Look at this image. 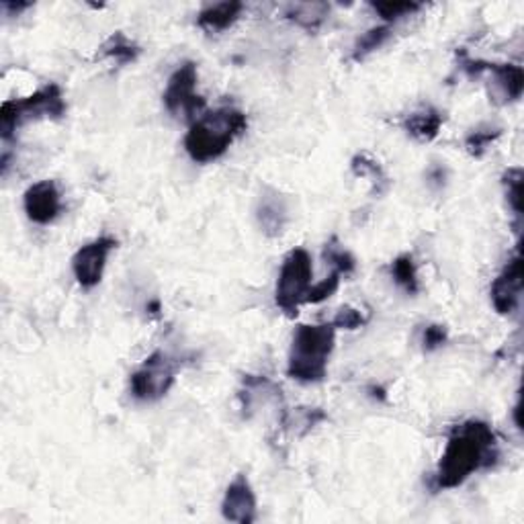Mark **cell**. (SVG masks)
Masks as SVG:
<instances>
[{
    "label": "cell",
    "mask_w": 524,
    "mask_h": 524,
    "mask_svg": "<svg viewBox=\"0 0 524 524\" xmlns=\"http://www.w3.org/2000/svg\"><path fill=\"white\" fill-rule=\"evenodd\" d=\"M500 459L496 432L488 422L465 420L453 426L445 453L430 479L432 489H453L465 484L473 473L489 469Z\"/></svg>",
    "instance_id": "6da1fadb"
},
{
    "label": "cell",
    "mask_w": 524,
    "mask_h": 524,
    "mask_svg": "<svg viewBox=\"0 0 524 524\" xmlns=\"http://www.w3.org/2000/svg\"><path fill=\"white\" fill-rule=\"evenodd\" d=\"M248 128V118L236 107H220L215 111H205L201 118L190 123L185 138V149L190 160L207 164L228 152L240 133Z\"/></svg>",
    "instance_id": "7a4b0ae2"
},
{
    "label": "cell",
    "mask_w": 524,
    "mask_h": 524,
    "mask_svg": "<svg viewBox=\"0 0 524 524\" xmlns=\"http://www.w3.org/2000/svg\"><path fill=\"white\" fill-rule=\"evenodd\" d=\"M336 328L330 324H302L291 340L287 375L302 384H318L328 373Z\"/></svg>",
    "instance_id": "3957f363"
},
{
    "label": "cell",
    "mask_w": 524,
    "mask_h": 524,
    "mask_svg": "<svg viewBox=\"0 0 524 524\" xmlns=\"http://www.w3.org/2000/svg\"><path fill=\"white\" fill-rule=\"evenodd\" d=\"M64 113L66 103L62 88L57 85H46L31 97L3 103V109H0V133H3V139L6 141L13 138L16 128H21L25 121L41 118L60 119L64 118Z\"/></svg>",
    "instance_id": "277c9868"
},
{
    "label": "cell",
    "mask_w": 524,
    "mask_h": 524,
    "mask_svg": "<svg viewBox=\"0 0 524 524\" xmlns=\"http://www.w3.org/2000/svg\"><path fill=\"white\" fill-rule=\"evenodd\" d=\"M312 277H313V264L310 252H307L305 248H295V251H291L281 264L277 291H274L277 305L281 307L283 313L289 315V318H295L299 305L305 302L307 291L312 287Z\"/></svg>",
    "instance_id": "5b68a950"
},
{
    "label": "cell",
    "mask_w": 524,
    "mask_h": 524,
    "mask_svg": "<svg viewBox=\"0 0 524 524\" xmlns=\"http://www.w3.org/2000/svg\"><path fill=\"white\" fill-rule=\"evenodd\" d=\"M197 64L185 62L174 70L164 90V105L174 118H182L189 123L197 121L205 113V98L195 93L197 88Z\"/></svg>",
    "instance_id": "8992f818"
},
{
    "label": "cell",
    "mask_w": 524,
    "mask_h": 524,
    "mask_svg": "<svg viewBox=\"0 0 524 524\" xmlns=\"http://www.w3.org/2000/svg\"><path fill=\"white\" fill-rule=\"evenodd\" d=\"M174 371L177 367L169 354L162 351L149 354L129 379L131 396L139 402H156L164 397L174 384Z\"/></svg>",
    "instance_id": "52a82bcc"
},
{
    "label": "cell",
    "mask_w": 524,
    "mask_h": 524,
    "mask_svg": "<svg viewBox=\"0 0 524 524\" xmlns=\"http://www.w3.org/2000/svg\"><path fill=\"white\" fill-rule=\"evenodd\" d=\"M113 248H118V240L111 236H101L78 248L72 259V272L80 287L93 289L101 283L107 259H109Z\"/></svg>",
    "instance_id": "ba28073f"
},
{
    "label": "cell",
    "mask_w": 524,
    "mask_h": 524,
    "mask_svg": "<svg viewBox=\"0 0 524 524\" xmlns=\"http://www.w3.org/2000/svg\"><path fill=\"white\" fill-rule=\"evenodd\" d=\"M522 293V256L517 252L498 274L489 289L494 310L500 315H510L517 312Z\"/></svg>",
    "instance_id": "9c48e42d"
},
{
    "label": "cell",
    "mask_w": 524,
    "mask_h": 524,
    "mask_svg": "<svg viewBox=\"0 0 524 524\" xmlns=\"http://www.w3.org/2000/svg\"><path fill=\"white\" fill-rule=\"evenodd\" d=\"M23 207L27 218L39 226H47L57 220L62 211V199L54 180H39L25 190Z\"/></svg>",
    "instance_id": "30bf717a"
},
{
    "label": "cell",
    "mask_w": 524,
    "mask_h": 524,
    "mask_svg": "<svg viewBox=\"0 0 524 524\" xmlns=\"http://www.w3.org/2000/svg\"><path fill=\"white\" fill-rule=\"evenodd\" d=\"M240 402L246 418H252L254 414L269 407L283 406L281 387L274 385L269 377L262 375H244L242 389H240Z\"/></svg>",
    "instance_id": "8fae6325"
},
{
    "label": "cell",
    "mask_w": 524,
    "mask_h": 524,
    "mask_svg": "<svg viewBox=\"0 0 524 524\" xmlns=\"http://www.w3.org/2000/svg\"><path fill=\"white\" fill-rule=\"evenodd\" d=\"M223 519L238 524H251L256 520V496L246 476H238L226 489L221 502Z\"/></svg>",
    "instance_id": "7c38bea8"
},
{
    "label": "cell",
    "mask_w": 524,
    "mask_h": 524,
    "mask_svg": "<svg viewBox=\"0 0 524 524\" xmlns=\"http://www.w3.org/2000/svg\"><path fill=\"white\" fill-rule=\"evenodd\" d=\"M489 98L498 105H509L519 101L524 88V74L520 66L514 64H492L489 66Z\"/></svg>",
    "instance_id": "4fadbf2b"
},
{
    "label": "cell",
    "mask_w": 524,
    "mask_h": 524,
    "mask_svg": "<svg viewBox=\"0 0 524 524\" xmlns=\"http://www.w3.org/2000/svg\"><path fill=\"white\" fill-rule=\"evenodd\" d=\"M287 203L285 197L277 190H264L259 199V207H256V220H259V226L269 238H277L283 234L287 223Z\"/></svg>",
    "instance_id": "5bb4252c"
},
{
    "label": "cell",
    "mask_w": 524,
    "mask_h": 524,
    "mask_svg": "<svg viewBox=\"0 0 524 524\" xmlns=\"http://www.w3.org/2000/svg\"><path fill=\"white\" fill-rule=\"evenodd\" d=\"M244 11L242 3H236V0H226V3L210 5L205 6L197 16V25L207 33H221L230 29L234 25L240 15Z\"/></svg>",
    "instance_id": "9a60e30c"
},
{
    "label": "cell",
    "mask_w": 524,
    "mask_h": 524,
    "mask_svg": "<svg viewBox=\"0 0 524 524\" xmlns=\"http://www.w3.org/2000/svg\"><path fill=\"white\" fill-rule=\"evenodd\" d=\"M443 123H445L443 113L437 111L435 107H426V109L412 113L410 118L406 119L404 128L412 138H416L418 141H432L438 136Z\"/></svg>",
    "instance_id": "2e32d148"
},
{
    "label": "cell",
    "mask_w": 524,
    "mask_h": 524,
    "mask_svg": "<svg viewBox=\"0 0 524 524\" xmlns=\"http://www.w3.org/2000/svg\"><path fill=\"white\" fill-rule=\"evenodd\" d=\"M330 15V5L326 3H293L285 8V19L297 23L299 27L315 31L322 27Z\"/></svg>",
    "instance_id": "e0dca14e"
},
{
    "label": "cell",
    "mask_w": 524,
    "mask_h": 524,
    "mask_svg": "<svg viewBox=\"0 0 524 524\" xmlns=\"http://www.w3.org/2000/svg\"><path fill=\"white\" fill-rule=\"evenodd\" d=\"M326 418L328 416L322 407H295V410H285L281 414V424L293 435L303 437Z\"/></svg>",
    "instance_id": "ac0fdd59"
},
{
    "label": "cell",
    "mask_w": 524,
    "mask_h": 524,
    "mask_svg": "<svg viewBox=\"0 0 524 524\" xmlns=\"http://www.w3.org/2000/svg\"><path fill=\"white\" fill-rule=\"evenodd\" d=\"M353 172L361 179H371L373 189L377 190V195H384L389 189L387 174L381 169V164L375 158H371L369 154H356L353 158Z\"/></svg>",
    "instance_id": "d6986e66"
},
{
    "label": "cell",
    "mask_w": 524,
    "mask_h": 524,
    "mask_svg": "<svg viewBox=\"0 0 524 524\" xmlns=\"http://www.w3.org/2000/svg\"><path fill=\"white\" fill-rule=\"evenodd\" d=\"M389 37H392V27H389V25H379V27L365 31L363 36L354 41L351 57L354 62L365 60V57L371 56L373 52H377L379 47H384Z\"/></svg>",
    "instance_id": "ffe728a7"
},
{
    "label": "cell",
    "mask_w": 524,
    "mask_h": 524,
    "mask_svg": "<svg viewBox=\"0 0 524 524\" xmlns=\"http://www.w3.org/2000/svg\"><path fill=\"white\" fill-rule=\"evenodd\" d=\"M392 277L407 295H416L420 291L418 269H416L412 254L397 256V259L392 262Z\"/></svg>",
    "instance_id": "44dd1931"
},
{
    "label": "cell",
    "mask_w": 524,
    "mask_h": 524,
    "mask_svg": "<svg viewBox=\"0 0 524 524\" xmlns=\"http://www.w3.org/2000/svg\"><path fill=\"white\" fill-rule=\"evenodd\" d=\"M324 261H326V264L332 266V271H336L340 274H344V277H348V274H353L354 269H356V261H354V256L346 251V248L338 242V238H330L326 246H324Z\"/></svg>",
    "instance_id": "7402d4cb"
},
{
    "label": "cell",
    "mask_w": 524,
    "mask_h": 524,
    "mask_svg": "<svg viewBox=\"0 0 524 524\" xmlns=\"http://www.w3.org/2000/svg\"><path fill=\"white\" fill-rule=\"evenodd\" d=\"M101 56L103 57H111V60L119 62V64H128L133 62L139 56V47L129 41L121 31L113 33V36L105 41L101 47Z\"/></svg>",
    "instance_id": "603a6c76"
},
{
    "label": "cell",
    "mask_w": 524,
    "mask_h": 524,
    "mask_svg": "<svg viewBox=\"0 0 524 524\" xmlns=\"http://www.w3.org/2000/svg\"><path fill=\"white\" fill-rule=\"evenodd\" d=\"M502 136V129L500 128H478L473 129L467 138H465V148H467V152L476 158H481L486 152L488 148L494 144V141Z\"/></svg>",
    "instance_id": "cb8c5ba5"
},
{
    "label": "cell",
    "mask_w": 524,
    "mask_h": 524,
    "mask_svg": "<svg viewBox=\"0 0 524 524\" xmlns=\"http://www.w3.org/2000/svg\"><path fill=\"white\" fill-rule=\"evenodd\" d=\"M504 187H506V199H509L510 210L517 215L519 221L522 218V170L510 169L504 174Z\"/></svg>",
    "instance_id": "d4e9b609"
},
{
    "label": "cell",
    "mask_w": 524,
    "mask_h": 524,
    "mask_svg": "<svg viewBox=\"0 0 524 524\" xmlns=\"http://www.w3.org/2000/svg\"><path fill=\"white\" fill-rule=\"evenodd\" d=\"M371 8L381 16V19L392 23V21H399L402 16L418 13L422 5L418 3H371Z\"/></svg>",
    "instance_id": "484cf974"
},
{
    "label": "cell",
    "mask_w": 524,
    "mask_h": 524,
    "mask_svg": "<svg viewBox=\"0 0 524 524\" xmlns=\"http://www.w3.org/2000/svg\"><path fill=\"white\" fill-rule=\"evenodd\" d=\"M340 277H343V274L336 272V271H332L330 277L320 281L318 285L310 287L303 303H322V302H326V299L334 295L336 289L340 287Z\"/></svg>",
    "instance_id": "4316f807"
},
{
    "label": "cell",
    "mask_w": 524,
    "mask_h": 524,
    "mask_svg": "<svg viewBox=\"0 0 524 524\" xmlns=\"http://www.w3.org/2000/svg\"><path fill=\"white\" fill-rule=\"evenodd\" d=\"M367 324V315H363L359 310H354V307H340L338 313L334 315V320H332V326L334 328H344V330H356Z\"/></svg>",
    "instance_id": "83f0119b"
},
{
    "label": "cell",
    "mask_w": 524,
    "mask_h": 524,
    "mask_svg": "<svg viewBox=\"0 0 524 524\" xmlns=\"http://www.w3.org/2000/svg\"><path fill=\"white\" fill-rule=\"evenodd\" d=\"M447 340L448 332L445 326H440V324H430V326H426L422 332V346L426 353H432L437 351V348L445 346Z\"/></svg>",
    "instance_id": "f1b7e54d"
},
{
    "label": "cell",
    "mask_w": 524,
    "mask_h": 524,
    "mask_svg": "<svg viewBox=\"0 0 524 524\" xmlns=\"http://www.w3.org/2000/svg\"><path fill=\"white\" fill-rule=\"evenodd\" d=\"M29 6H31L29 3H16V5H15V3H3V8H5L6 13L11 11V13H16V15L23 13V11H27Z\"/></svg>",
    "instance_id": "f546056e"
}]
</instances>
